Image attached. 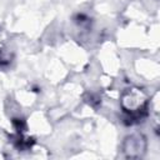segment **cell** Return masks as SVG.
Wrapping results in <instances>:
<instances>
[{
    "label": "cell",
    "instance_id": "cell-1",
    "mask_svg": "<svg viewBox=\"0 0 160 160\" xmlns=\"http://www.w3.org/2000/svg\"><path fill=\"white\" fill-rule=\"evenodd\" d=\"M149 98L146 92L136 86L124 90L120 98V106L125 115V120H129V124H135L141 121L148 115Z\"/></svg>",
    "mask_w": 160,
    "mask_h": 160
},
{
    "label": "cell",
    "instance_id": "cell-2",
    "mask_svg": "<svg viewBox=\"0 0 160 160\" xmlns=\"http://www.w3.org/2000/svg\"><path fill=\"white\" fill-rule=\"evenodd\" d=\"M146 146H148V142L145 136L140 132H135L125 138L122 142V151L126 158L139 159L145 154Z\"/></svg>",
    "mask_w": 160,
    "mask_h": 160
},
{
    "label": "cell",
    "instance_id": "cell-3",
    "mask_svg": "<svg viewBox=\"0 0 160 160\" xmlns=\"http://www.w3.org/2000/svg\"><path fill=\"white\" fill-rule=\"evenodd\" d=\"M10 61H11V56H10V54L4 49L2 44L0 42V68L8 65Z\"/></svg>",
    "mask_w": 160,
    "mask_h": 160
}]
</instances>
